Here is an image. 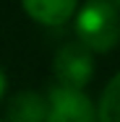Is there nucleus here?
I'll list each match as a JSON object with an SVG mask.
<instances>
[{"mask_svg": "<svg viewBox=\"0 0 120 122\" xmlns=\"http://www.w3.org/2000/svg\"><path fill=\"white\" fill-rule=\"evenodd\" d=\"M52 73L57 86L84 91L94 78V52H89L78 39L60 44L52 60Z\"/></svg>", "mask_w": 120, "mask_h": 122, "instance_id": "nucleus-2", "label": "nucleus"}, {"mask_svg": "<svg viewBox=\"0 0 120 122\" xmlns=\"http://www.w3.org/2000/svg\"><path fill=\"white\" fill-rule=\"evenodd\" d=\"M76 39L97 55H104L120 44V10L110 0H86L76 10Z\"/></svg>", "mask_w": 120, "mask_h": 122, "instance_id": "nucleus-1", "label": "nucleus"}, {"mask_svg": "<svg viewBox=\"0 0 120 122\" xmlns=\"http://www.w3.org/2000/svg\"><path fill=\"white\" fill-rule=\"evenodd\" d=\"M47 99V117L45 122H97V104L78 88L50 86L45 94Z\"/></svg>", "mask_w": 120, "mask_h": 122, "instance_id": "nucleus-3", "label": "nucleus"}, {"mask_svg": "<svg viewBox=\"0 0 120 122\" xmlns=\"http://www.w3.org/2000/svg\"><path fill=\"white\" fill-rule=\"evenodd\" d=\"M5 88H8V78H5V70H3V65H0V101L5 99Z\"/></svg>", "mask_w": 120, "mask_h": 122, "instance_id": "nucleus-7", "label": "nucleus"}, {"mask_svg": "<svg viewBox=\"0 0 120 122\" xmlns=\"http://www.w3.org/2000/svg\"><path fill=\"white\" fill-rule=\"evenodd\" d=\"M21 8L42 26H63L76 16L78 0H21Z\"/></svg>", "mask_w": 120, "mask_h": 122, "instance_id": "nucleus-4", "label": "nucleus"}, {"mask_svg": "<svg viewBox=\"0 0 120 122\" xmlns=\"http://www.w3.org/2000/svg\"><path fill=\"white\" fill-rule=\"evenodd\" d=\"M97 122H120V73L112 75L97 101Z\"/></svg>", "mask_w": 120, "mask_h": 122, "instance_id": "nucleus-6", "label": "nucleus"}, {"mask_svg": "<svg viewBox=\"0 0 120 122\" xmlns=\"http://www.w3.org/2000/svg\"><path fill=\"white\" fill-rule=\"evenodd\" d=\"M110 3H112V5H115V8L120 10V0H110Z\"/></svg>", "mask_w": 120, "mask_h": 122, "instance_id": "nucleus-8", "label": "nucleus"}, {"mask_svg": "<svg viewBox=\"0 0 120 122\" xmlns=\"http://www.w3.org/2000/svg\"><path fill=\"white\" fill-rule=\"evenodd\" d=\"M47 99L39 91H18L8 99L5 122H45Z\"/></svg>", "mask_w": 120, "mask_h": 122, "instance_id": "nucleus-5", "label": "nucleus"}]
</instances>
